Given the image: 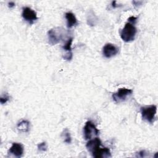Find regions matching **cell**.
<instances>
[{"label": "cell", "instance_id": "obj_3", "mask_svg": "<svg viewBox=\"0 0 158 158\" xmlns=\"http://www.w3.org/2000/svg\"><path fill=\"white\" fill-rule=\"evenodd\" d=\"M99 131L94 123L91 121H87L83 127V135L86 140H89L99 135Z\"/></svg>", "mask_w": 158, "mask_h": 158}, {"label": "cell", "instance_id": "obj_16", "mask_svg": "<svg viewBox=\"0 0 158 158\" xmlns=\"http://www.w3.org/2000/svg\"><path fill=\"white\" fill-rule=\"evenodd\" d=\"M9 99V96L7 94H5L4 96H2L0 98V101L2 104L6 103Z\"/></svg>", "mask_w": 158, "mask_h": 158}, {"label": "cell", "instance_id": "obj_14", "mask_svg": "<svg viewBox=\"0 0 158 158\" xmlns=\"http://www.w3.org/2000/svg\"><path fill=\"white\" fill-rule=\"evenodd\" d=\"M62 136L64 138V142L67 143V144H70L72 141V138L70 136V134L69 133V131L68 130L67 128H65L63 133H62Z\"/></svg>", "mask_w": 158, "mask_h": 158}, {"label": "cell", "instance_id": "obj_18", "mask_svg": "<svg viewBox=\"0 0 158 158\" xmlns=\"http://www.w3.org/2000/svg\"><path fill=\"white\" fill-rule=\"evenodd\" d=\"M146 151H139V152L137 153V156L136 157H145L146 156Z\"/></svg>", "mask_w": 158, "mask_h": 158}, {"label": "cell", "instance_id": "obj_15", "mask_svg": "<svg viewBox=\"0 0 158 158\" xmlns=\"http://www.w3.org/2000/svg\"><path fill=\"white\" fill-rule=\"evenodd\" d=\"M47 144L46 142H42L38 144V149L40 151H46L47 150Z\"/></svg>", "mask_w": 158, "mask_h": 158}, {"label": "cell", "instance_id": "obj_5", "mask_svg": "<svg viewBox=\"0 0 158 158\" xmlns=\"http://www.w3.org/2000/svg\"><path fill=\"white\" fill-rule=\"evenodd\" d=\"M22 16L30 24H33L38 19L36 12L29 7H23Z\"/></svg>", "mask_w": 158, "mask_h": 158}, {"label": "cell", "instance_id": "obj_13", "mask_svg": "<svg viewBox=\"0 0 158 158\" xmlns=\"http://www.w3.org/2000/svg\"><path fill=\"white\" fill-rule=\"evenodd\" d=\"M17 127L20 132H28L30 130V122L28 120H23L17 124Z\"/></svg>", "mask_w": 158, "mask_h": 158}, {"label": "cell", "instance_id": "obj_10", "mask_svg": "<svg viewBox=\"0 0 158 158\" xmlns=\"http://www.w3.org/2000/svg\"><path fill=\"white\" fill-rule=\"evenodd\" d=\"M73 41V38H69L65 43L63 45L62 49L67 52L63 56V58L67 60H70L72 59V43Z\"/></svg>", "mask_w": 158, "mask_h": 158}, {"label": "cell", "instance_id": "obj_17", "mask_svg": "<svg viewBox=\"0 0 158 158\" xmlns=\"http://www.w3.org/2000/svg\"><path fill=\"white\" fill-rule=\"evenodd\" d=\"M136 20H137V17H133V16H131V17H130L128 19V22L131 23V24H133L135 25L136 22Z\"/></svg>", "mask_w": 158, "mask_h": 158}, {"label": "cell", "instance_id": "obj_1", "mask_svg": "<svg viewBox=\"0 0 158 158\" xmlns=\"http://www.w3.org/2000/svg\"><path fill=\"white\" fill-rule=\"evenodd\" d=\"M137 32V29L133 24L129 22L125 23V27L120 32V37L123 41L128 43L135 40Z\"/></svg>", "mask_w": 158, "mask_h": 158}, {"label": "cell", "instance_id": "obj_19", "mask_svg": "<svg viewBox=\"0 0 158 158\" xmlns=\"http://www.w3.org/2000/svg\"><path fill=\"white\" fill-rule=\"evenodd\" d=\"M8 6L10 8H12V7L15 6V3L14 2H10L8 3Z\"/></svg>", "mask_w": 158, "mask_h": 158}, {"label": "cell", "instance_id": "obj_8", "mask_svg": "<svg viewBox=\"0 0 158 158\" xmlns=\"http://www.w3.org/2000/svg\"><path fill=\"white\" fill-rule=\"evenodd\" d=\"M48 37L49 43L52 45H54L59 43L62 39V34L55 29H51L48 32Z\"/></svg>", "mask_w": 158, "mask_h": 158}, {"label": "cell", "instance_id": "obj_6", "mask_svg": "<svg viewBox=\"0 0 158 158\" xmlns=\"http://www.w3.org/2000/svg\"><path fill=\"white\" fill-rule=\"evenodd\" d=\"M101 146V141L98 138L91 139L86 144L87 150L93 156L100 148Z\"/></svg>", "mask_w": 158, "mask_h": 158}, {"label": "cell", "instance_id": "obj_4", "mask_svg": "<svg viewBox=\"0 0 158 158\" xmlns=\"http://www.w3.org/2000/svg\"><path fill=\"white\" fill-rule=\"evenodd\" d=\"M133 93V89H128L126 88H121L118 89L116 93L112 94L113 100L119 103L126 100L127 98L130 96Z\"/></svg>", "mask_w": 158, "mask_h": 158}, {"label": "cell", "instance_id": "obj_7", "mask_svg": "<svg viewBox=\"0 0 158 158\" xmlns=\"http://www.w3.org/2000/svg\"><path fill=\"white\" fill-rule=\"evenodd\" d=\"M118 52V48L111 43L106 44L102 48V54L106 58H110L115 56Z\"/></svg>", "mask_w": 158, "mask_h": 158}, {"label": "cell", "instance_id": "obj_11", "mask_svg": "<svg viewBox=\"0 0 158 158\" xmlns=\"http://www.w3.org/2000/svg\"><path fill=\"white\" fill-rule=\"evenodd\" d=\"M65 17L67 20V27L69 28H71L78 24L77 19L72 12H69L65 13Z\"/></svg>", "mask_w": 158, "mask_h": 158}, {"label": "cell", "instance_id": "obj_12", "mask_svg": "<svg viewBox=\"0 0 158 158\" xmlns=\"http://www.w3.org/2000/svg\"><path fill=\"white\" fill-rule=\"evenodd\" d=\"M94 157L96 158H106V157H110L111 153L109 148H100L93 156Z\"/></svg>", "mask_w": 158, "mask_h": 158}, {"label": "cell", "instance_id": "obj_2", "mask_svg": "<svg viewBox=\"0 0 158 158\" xmlns=\"http://www.w3.org/2000/svg\"><path fill=\"white\" fill-rule=\"evenodd\" d=\"M156 111L157 106L156 105L146 106L140 108V112L143 120L149 123H152L154 122Z\"/></svg>", "mask_w": 158, "mask_h": 158}, {"label": "cell", "instance_id": "obj_9", "mask_svg": "<svg viewBox=\"0 0 158 158\" xmlns=\"http://www.w3.org/2000/svg\"><path fill=\"white\" fill-rule=\"evenodd\" d=\"M9 153L16 157H21L23 154V146L22 144L18 143H12L9 150Z\"/></svg>", "mask_w": 158, "mask_h": 158}]
</instances>
